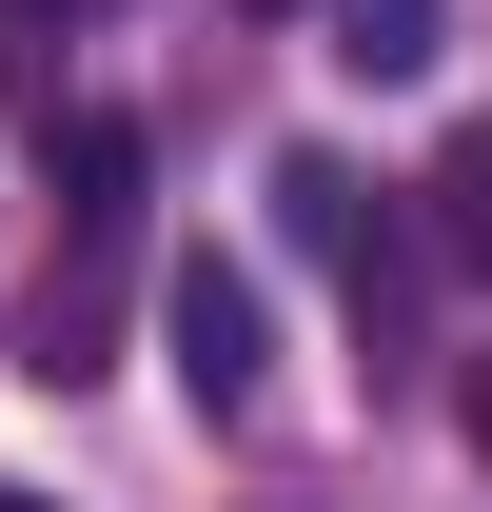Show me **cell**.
<instances>
[{"label": "cell", "mask_w": 492, "mask_h": 512, "mask_svg": "<svg viewBox=\"0 0 492 512\" xmlns=\"http://www.w3.org/2000/svg\"><path fill=\"white\" fill-rule=\"evenodd\" d=\"M158 355H178V394L237 434L256 394H276V296H256L237 256H178V276H158Z\"/></svg>", "instance_id": "6da1fadb"}, {"label": "cell", "mask_w": 492, "mask_h": 512, "mask_svg": "<svg viewBox=\"0 0 492 512\" xmlns=\"http://www.w3.org/2000/svg\"><path fill=\"white\" fill-rule=\"evenodd\" d=\"M276 237L355 276V335L394 316V237H374V197H355V158H276Z\"/></svg>", "instance_id": "7a4b0ae2"}, {"label": "cell", "mask_w": 492, "mask_h": 512, "mask_svg": "<svg viewBox=\"0 0 492 512\" xmlns=\"http://www.w3.org/2000/svg\"><path fill=\"white\" fill-rule=\"evenodd\" d=\"M99 355H119V237H79L60 276L20 296V375H40V394H79Z\"/></svg>", "instance_id": "3957f363"}, {"label": "cell", "mask_w": 492, "mask_h": 512, "mask_svg": "<svg viewBox=\"0 0 492 512\" xmlns=\"http://www.w3.org/2000/svg\"><path fill=\"white\" fill-rule=\"evenodd\" d=\"M60 237H138V119H119V99L60 119Z\"/></svg>", "instance_id": "277c9868"}, {"label": "cell", "mask_w": 492, "mask_h": 512, "mask_svg": "<svg viewBox=\"0 0 492 512\" xmlns=\"http://www.w3.org/2000/svg\"><path fill=\"white\" fill-rule=\"evenodd\" d=\"M414 197H433V217H414V256H453V276H492V119L453 138V158H433Z\"/></svg>", "instance_id": "5b68a950"}, {"label": "cell", "mask_w": 492, "mask_h": 512, "mask_svg": "<svg viewBox=\"0 0 492 512\" xmlns=\"http://www.w3.org/2000/svg\"><path fill=\"white\" fill-rule=\"evenodd\" d=\"M433 20H453V0H335V60L355 79H433Z\"/></svg>", "instance_id": "8992f818"}, {"label": "cell", "mask_w": 492, "mask_h": 512, "mask_svg": "<svg viewBox=\"0 0 492 512\" xmlns=\"http://www.w3.org/2000/svg\"><path fill=\"white\" fill-rule=\"evenodd\" d=\"M453 414H473V453H492V355H453Z\"/></svg>", "instance_id": "52a82bcc"}, {"label": "cell", "mask_w": 492, "mask_h": 512, "mask_svg": "<svg viewBox=\"0 0 492 512\" xmlns=\"http://www.w3.org/2000/svg\"><path fill=\"white\" fill-rule=\"evenodd\" d=\"M256 20H296V0H256Z\"/></svg>", "instance_id": "ba28073f"}, {"label": "cell", "mask_w": 492, "mask_h": 512, "mask_svg": "<svg viewBox=\"0 0 492 512\" xmlns=\"http://www.w3.org/2000/svg\"><path fill=\"white\" fill-rule=\"evenodd\" d=\"M0 512H40V493H0Z\"/></svg>", "instance_id": "9c48e42d"}]
</instances>
